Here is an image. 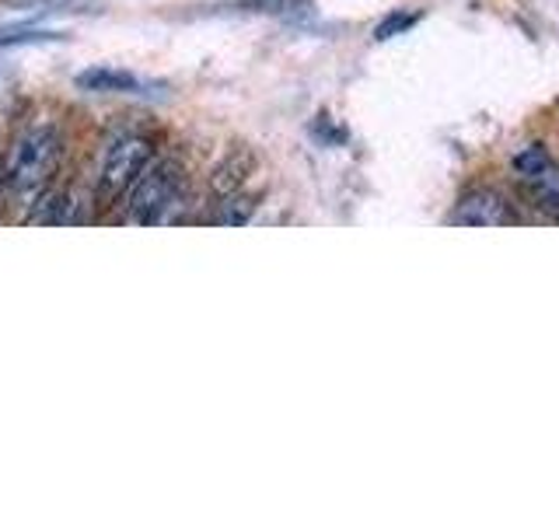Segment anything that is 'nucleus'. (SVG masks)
I'll use <instances>...</instances> for the list:
<instances>
[{
  "label": "nucleus",
  "mask_w": 559,
  "mask_h": 524,
  "mask_svg": "<svg viewBox=\"0 0 559 524\" xmlns=\"http://www.w3.org/2000/svg\"><path fill=\"white\" fill-rule=\"evenodd\" d=\"M255 196H249V192H231V196H224L217 203V214H214V224H224V227H241L249 224L252 214H255Z\"/></svg>",
  "instance_id": "1a4fd4ad"
},
{
  "label": "nucleus",
  "mask_w": 559,
  "mask_h": 524,
  "mask_svg": "<svg viewBox=\"0 0 559 524\" xmlns=\"http://www.w3.org/2000/svg\"><path fill=\"white\" fill-rule=\"evenodd\" d=\"M67 221H70V200L49 189L39 192V200L32 203L25 217V224H67Z\"/></svg>",
  "instance_id": "6e6552de"
},
{
  "label": "nucleus",
  "mask_w": 559,
  "mask_h": 524,
  "mask_svg": "<svg viewBox=\"0 0 559 524\" xmlns=\"http://www.w3.org/2000/svg\"><path fill=\"white\" fill-rule=\"evenodd\" d=\"M252 171H255V154L249 147H235L214 171H210V189H214L217 200H224L249 182Z\"/></svg>",
  "instance_id": "423d86ee"
},
{
  "label": "nucleus",
  "mask_w": 559,
  "mask_h": 524,
  "mask_svg": "<svg viewBox=\"0 0 559 524\" xmlns=\"http://www.w3.org/2000/svg\"><path fill=\"white\" fill-rule=\"evenodd\" d=\"M186 200V175L175 162H151L130 189L127 224H171Z\"/></svg>",
  "instance_id": "f03ea898"
},
{
  "label": "nucleus",
  "mask_w": 559,
  "mask_h": 524,
  "mask_svg": "<svg viewBox=\"0 0 559 524\" xmlns=\"http://www.w3.org/2000/svg\"><path fill=\"white\" fill-rule=\"evenodd\" d=\"M78 87L81 92H95V95H130V92H140L144 81L119 67H92V70H81L78 74Z\"/></svg>",
  "instance_id": "0eeeda50"
},
{
  "label": "nucleus",
  "mask_w": 559,
  "mask_h": 524,
  "mask_svg": "<svg viewBox=\"0 0 559 524\" xmlns=\"http://www.w3.org/2000/svg\"><path fill=\"white\" fill-rule=\"evenodd\" d=\"M451 221L465 227H503V224H518V214L497 189H468L459 200V206H454Z\"/></svg>",
  "instance_id": "39448f33"
},
{
  "label": "nucleus",
  "mask_w": 559,
  "mask_h": 524,
  "mask_svg": "<svg viewBox=\"0 0 559 524\" xmlns=\"http://www.w3.org/2000/svg\"><path fill=\"white\" fill-rule=\"evenodd\" d=\"M60 154H63V136L52 122L28 127L14 140V147L8 154V168H4L8 189L14 196H39L52 175H57Z\"/></svg>",
  "instance_id": "f257e3e1"
},
{
  "label": "nucleus",
  "mask_w": 559,
  "mask_h": 524,
  "mask_svg": "<svg viewBox=\"0 0 559 524\" xmlns=\"http://www.w3.org/2000/svg\"><path fill=\"white\" fill-rule=\"evenodd\" d=\"M416 22H419V14H416V11H392V14L384 17V22L374 28V39H378V43H384V39H395L399 32L413 28Z\"/></svg>",
  "instance_id": "9b49d317"
},
{
  "label": "nucleus",
  "mask_w": 559,
  "mask_h": 524,
  "mask_svg": "<svg viewBox=\"0 0 559 524\" xmlns=\"http://www.w3.org/2000/svg\"><path fill=\"white\" fill-rule=\"evenodd\" d=\"M151 162H154V144L144 133H133V130L116 133L102 157V179H98L102 203H116L122 192H130Z\"/></svg>",
  "instance_id": "7ed1b4c3"
},
{
  "label": "nucleus",
  "mask_w": 559,
  "mask_h": 524,
  "mask_svg": "<svg viewBox=\"0 0 559 524\" xmlns=\"http://www.w3.org/2000/svg\"><path fill=\"white\" fill-rule=\"evenodd\" d=\"M514 175L518 186L546 210V214L559 217V165L542 151L538 144H528L514 154Z\"/></svg>",
  "instance_id": "20e7f679"
},
{
  "label": "nucleus",
  "mask_w": 559,
  "mask_h": 524,
  "mask_svg": "<svg viewBox=\"0 0 559 524\" xmlns=\"http://www.w3.org/2000/svg\"><path fill=\"white\" fill-rule=\"evenodd\" d=\"M63 32H39V28H22V32H0V49L11 46H46V43H63Z\"/></svg>",
  "instance_id": "9d476101"
}]
</instances>
